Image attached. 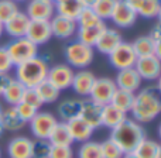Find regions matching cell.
<instances>
[{
	"instance_id": "obj_1",
	"label": "cell",
	"mask_w": 161,
	"mask_h": 158,
	"mask_svg": "<svg viewBox=\"0 0 161 158\" xmlns=\"http://www.w3.org/2000/svg\"><path fill=\"white\" fill-rule=\"evenodd\" d=\"M131 119L140 124L151 123L161 113V97L158 86H150L139 90L134 95V102L131 106Z\"/></svg>"
},
{
	"instance_id": "obj_2",
	"label": "cell",
	"mask_w": 161,
	"mask_h": 158,
	"mask_svg": "<svg viewBox=\"0 0 161 158\" xmlns=\"http://www.w3.org/2000/svg\"><path fill=\"white\" fill-rule=\"evenodd\" d=\"M109 139L116 143L123 153H133L143 139H146V130L143 124L136 120L126 117L117 127H114Z\"/></svg>"
},
{
	"instance_id": "obj_3",
	"label": "cell",
	"mask_w": 161,
	"mask_h": 158,
	"mask_svg": "<svg viewBox=\"0 0 161 158\" xmlns=\"http://www.w3.org/2000/svg\"><path fill=\"white\" fill-rule=\"evenodd\" d=\"M48 62L41 57L25 61L14 67V79L19 80L24 88H36L47 79Z\"/></svg>"
},
{
	"instance_id": "obj_4",
	"label": "cell",
	"mask_w": 161,
	"mask_h": 158,
	"mask_svg": "<svg viewBox=\"0 0 161 158\" xmlns=\"http://www.w3.org/2000/svg\"><path fill=\"white\" fill-rule=\"evenodd\" d=\"M64 57L67 65H69L72 69H86L93 62L95 50L93 47L83 44L79 40H74L69 44H67L64 50Z\"/></svg>"
},
{
	"instance_id": "obj_5",
	"label": "cell",
	"mask_w": 161,
	"mask_h": 158,
	"mask_svg": "<svg viewBox=\"0 0 161 158\" xmlns=\"http://www.w3.org/2000/svg\"><path fill=\"white\" fill-rule=\"evenodd\" d=\"M6 48H7V52L10 55V59L14 67L38 57V47L36 44H33L30 40H27L25 37L13 38Z\"/></svg>"
},
{
	"instance_id": "obj_6",
	"label": "cell",
	"mask_w": 161,
	"mask_h": 158,
	"mask_svg": "<svg viewBox=\"0 0 161 158\" xmlns=\"http://www.w3.org/2000/svg\"><path fill=\"white\" fill-rule=\"evenodd\" d=\"M109 64L116 71L127 69V68H134V64L137 61V55L134 52L131 42L122 41L110 54L108 55Z\"/></svg>"
},
{
	"instance_id": "obj_7",
	"label": "cell",
	"mask_w": 161,
	"mask_h": 158,
	"mask_svg": "<svg viewBox=\"0 0 161 158\" xmlns=\"http://www.w3.org/2000/svg\"><path fill=\"white\" fill-rule=\"evenodd\" d=\"M57 123H58V119L53 113L38 110L36 116L28 122V126H30L31 134L36 139H48Z\"/></svg>"
},
{
	"instance_id": "obj_8",
	"label": "cell",
	"mask_w": 161,
	"mask_h": 158,
	"mask_svg": "<svg viewBox=\"0 0 161 158\" xmlns=\"http://www.w3.org/2000/svg\"><path fill=\"white\" fill-rule=\"evenodd\" d=\"M74 74H75V71H74L69 65L55 64L48 68L47 80L50 83H53L59 90H65V89H69L71 85H72Z\"/></svg>"
},
{
	"instance_id": "obj_9",
	"label": "cell",
	"mask_w": 161,
	"mask_h": 158,
	"mask_svg": "<svg viewBox=\"0 0 161 158\" xmlns=\"http://www.w3.org/2000/svg\"><path fill=\"white\" fill-rule=\"evenodd\" d=\"M116 89V83L112 78H96L93 85H92L91 93H89L88 97L93 102L105 106L108 103H110L112 96H113Z\"/></svg>"
},
{
	"instance_id": "obj_10",
	"label": "cell",
	"mask_w": 161,
	"mask_h": 158,
	"mask_svg": "<svg viewBox=\"0 0 161 158\" xmlns=\"http://www.w3.org/2000/svg\"><path fill=\"white\" fill-rule=\"evenodd\" d=\"M134 69L137 71L142 80L154 82L161 75V59L156 55L137 58L136 64H134Z\"/></svg>"
},
{
	"instance_id": "obj_11",
	"label": "cell",
	"mask_w": 161,
	"mask_h": 158,
	"mask_svg": "<svg viewBox=\"0 0 161 158\" xmlns=\"http://www.w3.org/2000/svg\"><path fill=\"white\" fill-rule=\"evenodd\" d=\"M137 17V11L133 7H130L125 0H117L110 20L119 28H130L136 24Z\"/></svg>"
},
{
	"instance_id": "obj_12",
	"label": "cell",
	"mask_w": 161,
	"mask_h": 158,
	"mask_svg": "<svg viewBox=\"0 0 161 158\" xmlns=\"http://www.w3.org/2000/svg\"><path fill=\"white\" fill-rule=\"evenodd\" d=\"M24 13L30 20L50 21L55 16V2L54 0H28Z\"/></svg>"
},
{
	"instance_id": "obj_13",
	"label": "cell",
	"mask_w": 161,
	"mask_h": 158,
	"mask_svg": "<svg viewBox=\"0 0 161 158\" xmlns=\"http://www.w3.org/2000/svg\"><path fill=\"white\" fill-rule=\"evenodd\" d=\"M25 38L30 40L37 47L47 44L53 38L50 21H45V20H30L27 33H25Z\"/></svg>"
},
{
	"instance_id": "obj_14",
	"label": "cell",
	"mask_w": 161,
	"mask_h": 158,
	"mask_svg": "<svg viewBox=\"0 0 161 158\" xmlns=\"http://www.w3.org/2000/svg\"><path fill=\"white\" fill-rule=\"evenodd\" d=\"M50 25H51V33L53 37L59 40H69L72 38L76 34V21L72 19H68V17L59 16L55 14L53 19L50 20Z\"/></svg>"
},
{
	"instance_id": "obj_15",
	"label": "cell",
	"mask_w": 161,
	"mask_h": 158,
	"mask_svg": "<svg viewBox=\"0 0 161 158\" xmlns=\"http://www.w3.org/2000/svg\"><path fill=\"white\" fill-rule=\"evenodd\" d=\"M122 41H123V37H122V34H120L119 30L106 27V30L100 34L97 41L95 42L93 50H96L97 52L102 54V55L108 57Z\"/></svg>"
},
{
	"instance_id": "obj_16",
	"label": "cell",
	"mask_w": 161,
	"mask_h": 158,
	"mask_svg": "<svg viewBox=\"0 0 161 158\" xmlns=\"http://www.w3.org/2000/svg\"><path fill=\"white\" fill-rule=\"evenodd\" d=\"M116 83L117 89H123V90H129L136 93L140 88H142V78L137 74L134 68H127V69H120L117 71L116 78L113 79Z\"/></svg>"
},
{
	"instance_id": "obj_17",
	"label": "cell",
	"mask_w": 161,
	"mask_h": 158,
	"mask_svg": "<svg viewBox=\"0 0 161 158\" xmlns=\"http://www.w3.org/2000/svg\"><path fill=\"white\" fill-rule=\"evenodd\" d=\"M102 109L103 106L99 103L93 102L88 97L82 102V109H80L79 117L86 122L93 130L99 128L102 126Z\"/></svg>"
},
{
	"instance_id": "obj_18",
	"label": "cell",
	"mask_w": 161,
	"mask_h": 158,
	"mask_svg": "<svg viewBox=\"0 0 161 158\" xmlns=\"http://www.w3.org/2000/svg\"><path fill=\"white\" fill-rule=\"evenodd\" d=\"M28 24H30V19L27 14L24 11H17L11 19H8L3 24V27H4V33L11 38H21L25 37Z\"/></svg>"
},
{
	"instance_id": "obj_19",
	"label": "cell",
	"mask_w": 161,
	"mask_h": 158,
	"mask_svg": "<svg viewBox=\"0 0 161 158\" xmlns=\"http://www.w3.org/2000/svg\"><path fill=\"white\" fill-rule=\"evenodd\" d=\"M33 140L25 136H16L7 144L8 158H33Z\"/></svg>"
},
{
	"instance_id": "obj_20",
	"label": "cell",
	"mask_w": 161,
	"mask_h": 158,
	"mask_svg": "<svg viewBox=\"0 0 161 158\" xmlns=\"http://www.w3.org/2000/svg\"><path fill=\"white\" fill-rule=\"evenodd\" d=\"M95 79V74L89 69H78L75 74H74V79H72V90L75 92L78 96L82 97H88L89 93H91L92 85H93Z\"/></svg>"
},
{
	"instance_id": "obj_21",
	"label": "cell",
	"mask_w": 161,
	"mask_h": 158,
	"mask_svg": "<svg viewBox=\"0 0 161 158\" xmlns=\"http://www.w3.org/2000/svg\"><path fill=\"white\" fill-rule=\"evenodd\" d=\"M131 47H133L137 58L150 55H156L160 58V41H156L151 35H142L136 38L131 42Z\"/></svg>"
},
{
	"instance_id": "obj_22",
	"label": "cell",
	"mask_w": 161,
	"mask_h": 158,
	"mask_svg": "<svg viewBox=\"0 0 161 158\" xmlns=\"http://www.w3.org/2000/svg\"><path fill=\"white\" fill-rule=\"evenodd\" d=\"M106 23L105 21H97L96 24H92V25H86V27H78L76 28V40H79L80 42L86 45H91L93 47L95 42L97 41V38L100 37V34L106 30Z\"/></svg>"
},
{
	"instance_id": "obj_23",
	"label": "cell",
	"mask_w": 161,
	"mask_h": 158,
	"mask_svg": "<svg viewBox=\"0 0 161 158\" xmlns=\"http://www.w3.org/2000/svg\"><path fill=\"white\" fill-rule=\"evenodd\" d=\"M67 126L74 143H85L88 140H91V137L93 136L95 130L86 122H83L80 117H75V119L69 120L67 123Z\"/></svg>"
},
{
	"instance_id": "obj_24",
	"label": "cell",
	"mask_w": 161,
	"mask_h": 158,
	"mask_svg": "<svg viewBox=\"0 0 161 158\" xmlns=\"http://www.w3.org/2000/svg\"><path fill=\"white\" fill-rule=\"evenodd\" d=\"M2 124H3V130L4 131L14 133V131H20L21 128H24L27 123H24V120L17 113L16 106H8V107L3 109Z\"/></svg>"
},
{
	"instance_id": "obj_25",
	"label": "cell",
	"mask_w": 161,
	"mask_h": 158,
	"mask_svg": "<svg viewBox=\"0 0 161 158\" xmlns=\"http://www.w3.org/2000/svg\"><path fill=\"white\" fill-rule=\"evenodd\" d=\"M82 102L80 99H68L64 100L58 105L57 107V113L59 116V122L68 123L69 120L79 117L80 109H82Z\"/></svg>"
},
{
	"instance_id": "obj_26",
	"label": "cell",
	"mask_w": 161,
	"mask_h": 158,
	"mask_svg": "<svg viewBox=\"0 0 161 158\" xmlns=\"http://www.w3.org/2000/svg\"><path fill=\"white\" fill-rule=\"evenodd\" d=\"M126 117H127V113H125V112H122L120 109L114 107L110 103L105 105L102 109V126L106 128H110V130L117 127Z\"/></svg>"
},
{
	"instance_id": "obj_27",
	"label": "cell",
	"mask_w": 161,
	"mask_h": 158,
	"mask_svg": "<svg viewBox=\"0 0 161 158\" xmlns=\"http://www.w3.org/2000/svg\"><path fill=\"white\" fill-rule=\"evenodd\" d=\"M24 86L16 79H11V82L7 85V88L4 89V92L2 93V97L8 106H17L19 103L23 102V96L25 92Z\"/></svg>"
},
{
	"instance_id": "obj_28",
	"label": "cell",
	"mask_w": 161,
	"mask_h": 158,
	"mask_svg": "<svg viewBox=\"0 0 161 158\" xmlns=\"http://www.w3.org/2000/svg\"><path fill=\"white\" fill-rule=\"evenodd\" d=\"M133 153L137 158H161V145L156 140L146 137L139 143Z\"/></svg>"
},
{
	"instance_id": "obj_29",
	"label": "cell",
	"mask_w": 161,
	"mask_h": 158,
	"mask_svg": "<svg viewBox=\"0 0 161 158\" xmlns=\"http://www.w3.org/2000/svg\"><path fill=\"white\" fill-rule=\"evenodd\" d=\"M83 8L80 0H55V14L76 20L78 14Z\"/></svg>"
},
{
	"instance_id": "obj_30",
	"label": "cell",
	"mask_w": 161,
	"mask_h": 158,
	"mask_svg": "<svg viewBox=\"0 0 161 158\" xmlns=\"http://www.w3.org/2000/svg\"><path fill=\"white\" fill-rule=\"evenodd\" d=\"M48 141L51 143V145H72L74 140L68 130L67 123L58 120V123L55 124V127L53 128L50 137H48Z\"/></svg>"
},
{
	"instance_id": "obj_31",
	"label": "cell",
	"mask_w": 161,
	"mask_h": 158,
	"mask_svg": "<svg viewBox=\"0 0 161 158\" xmlns=\"http://www.w3.org/2000/svg\"><path fill=\"white\" fill-rule=\"evenodd\" d=\"M134 95L136 93H133V92L123 90V89H116L113 96H112L110 105L120 109V110L125 112V113H130L131 106H133V102H134Z\"/></svg>"
},
{
	"instance_id": "obj_32",
	"label": "cell",
	"mask_w": 161,
	"mask_h": 158,
	"mask_svg": "<svg viewBox=\"0 0 161 158\" xmlns=\"http://www.w3.org/2000/svg\"><path fill=\"white\" fill-rule=\"evenodd\" d=\"M37 90V93H38L40 99H41L42 105H45V103H54L57 102V100L59 99V95H61V90L59 89H57L55 86L53 85V83H50L47 79L42 80L41 83H40L38 86H36L34 88Z\"/></svg>"
},
{
	"instance_id": "obj_33",
	"label": "cell",
	"mask_w": 161,
	"mask_h": 158,
	"mask_svg": "<svg viewBox=\"0 0 161 158\" xmlns=\"http://www.w3.org/2000/svg\"><path fill=\"white\" fill-rule=\"evenodd\" d=\"M116 2L117 0H96L91 8L96 14L97 19L102 20V21H106V20H110V16L113 13Z\"/></svg>"
},
{
	"instance_id": "obj_34",
	"label": "cell",
	"mask_w": 161,
	"mask_h": 158,
	"mask_svg": "<svg viewBox=\"0 0 161 158\" xmlns=\"http://www.w3.org/2000/svg\"><path fill=\"white\" fill-rule=\"evenodd\" d=\"M161 14V0H144L140 8L137 10V16L143 19H157Z\"/></svg>"
},
{
	"instance_id": "obj_35",
	"label": "cell",
	"mask_w": 161,
	"mask_h": 158,
	"mask_svg": "<svg viewBox=\"0 0 161 158\" xmlns=\"http://www.w3.org/2000/svg\"><path fill=\"white\" fill-rule=\"evenodd\" d=\"M78 158H102L100 153V143L88 140L85 143H80V147L76 153Z\"/></svg>"
},
{
	"instance_id": "obj_36",
	"label": "cell",
	"mask_w": 161,
	"mask_h": 158,
	"mask_svg": "<svg viewBox=\"0 0 161 158\" xmlns=\"http://www.w3.org/2000/svg\"><path fill=\"white\" fill-rule=\"evenodd\" d=\"M51 150V143L48 139H34L33 140V158H48Z\"/></svg>"
},
{
	"instance_id": "obj_37",
	"label": "cell",
	"mask_w": 161,
	"mask_h": 158,
	"mask_svg": "<svg viewBox=\"0 0 161 158\" xmlns=\"http://www.w3.org/2000/svg\"><path fill=\"white\" fill-rule=\"evenodd\" d=\"M100 153H102V158H122L125 154L120 150L119 145L112 141L110 139L100 143Z\"/></svg>"
},
{
	"instance_id": "obj_38",
	"label": "cell",
	"mask_w": 161,
	"mask_h": 158,
	"mask_svg": "<svg viewBox=\"0 0 161 158\" xmlns=\"http://www.w3.org/2000/svg\"><path fill=\"white\" fill-rule=\"evenodd\" d=\"M19 10V6L13 0H0V21L4 24L8 19L14 16Z\"/></svg>"
},
{
	"instance_id": "obj_39",
	"label": "cell",
	"mask_w": 161,
	"mask_h": 158,
	"mask_svg": "<svg viewBox=\"0 0 161 158\" xmlns=\"http://www.w3.org/2000/svg\"><path fill=\"white\" fill-rule=\"evenodd\" d=\"M76 25L78 27H86V25H92V24H96L97 21H100L99 19L96 17V14L93 13L91 7H83L80 10V13L76 17Z\"/></svg>"
},
{
	"instance_id": "obj_40",
	"label": "cell",
	"mask_w": 161,
	"mask_h": 158,
	"mask_svg": "<svg viewBox=\"0 0 161 158\" xmlns=\"http://www.w3.org/2000/svg\"><path fill=\"white\" fill-rule=\"evenodd\" d=\"M16 110H17V113L20 114V117L24 120V123H27L28 124V122H30V120L37 114L38 109H36L34 106L28 105V103H25V102H21V103H19V105L16 106Z\"/></svg>"
},
{
	"instance_id": "obj_41",
	"label": "cell",
	"mask_w": 161,
	"mask_h": 158,
	"mask_svg": "<svg viewBox=\"0 0 161 158\" xmlns=\"http://www.w3.org/2000/svg\"><path fill=\"white\" fill-rule=\"evenodd\" d=\"M48 158H74V150L71 145H51Z\"/></svg>"
},
{
	"instance_id": "obj_42",
	"label": "cell",
	"mask_w": 161,
	"mask_h": 158,
	"mask_svg": "<svg viewBox=\"0 0 161 158\" xmlns=\"http://www.w3.org/2000/svg\"><path fill=\"white\" fill-rule=\"evenodd\" d=\"M23 102H25V103H28V105L34 106V107L38 109V110L41 109V106H42L41 99H40L38 93H37V90L34 88H27V89H25L24 96H23Z\"/></svg>"
},
{
	"instance_id": "obj_43",
	"label": "cell",
	"mask_w": 161,
	"mask_h": 158,
	"mask_svg": "<svg viewBox=\"0 0 161 158\" xmlns=\"http://www.w3.org/2000/svg\"><path fill=\"white\" fill-rule=\"evenodd\" d=\"M14 68L6 47H0V74H8Z\"/></svg>"
},
{
	"instance_id": "obj_44",
	"label": "cell",
	"mask_w": 161,
	"mask_h": 158,
	"mask_svg": "<svg viewBox=\"0 0 161 158\" xmlns=\"http://www.w3.org/2000/svg\"><path fill=\"white\" fill-rule=\"evenodd\" d=\"M11 76L8 75V74H0V96H2V93L4 92V89L7 88V85L11 82Z\"/></svg>"
},
{
	"instance_id": "obj_45",
	"label": "cell",
	"mask_w": 161,
	"mask_h": 158,
	"mask_svg": "<svg viewBox=\"0 0 161 158\" xmlns=\"http://www.w3.org/2000/svg\"><path fill=\"white\" fill-rule=\"evenodd\" d=\"M125 2L127 3V4L130 6V7H133L134 10L137 11V10L140 8V6L143 4V2H144V0H125Z\"/></svg>"
},
{
	"instance_id": "obj_46",
	"label": "cell",
	"mask_w": 161,
	"mask_h": 158,
	"mask_svg": "<svg viewBox=\"0 0 161 158\" xmlns=\"http://www.w3.org/2000/svg\"><path fill=\"white\" fill-rule=\"evenodd\" d=\"M160 34H161V33H160V25H158V24H156V27H154L153 30H151V33L148 34V35H151L154 40H156V41H161Z\"/></svg>"
},
{
	"instance_id": "obj_47",
	"label": "cell",
	"mask_w": 161,
	"mask_h": 158,
	"mask_svg": "<svg viewBox=\"0 0 161 158\" xmlns=\"http://www.w3.org/2000/svg\"><path fill=\"white\" fill-rule=\"evenodd\" d=\"M80 2H82L83 7H92V6L95 4V2H96V0H80Z\"/></svg>"
},
{
	"instance_id": "obj_48",
	"label": "cell",
	"mask_w": 161,
	"mask_h": 158,
	"mask_svg": "<svg viewBox=\"0 0 161 158\" xmlns=\"http://www.w3.org/2000/svg\"><path fill=\"white\" fill-rule=\"evenodd\" d=\"M2 114H3V106L0 105V136H2L3 131H4L3 130V124H2Z\"/></svg>"
},
{
	"instance_id": "obj_49",
	"label": "cell",
	"mask_w": 161,
	"mask_h": 158,
	"mask_svg": "<svg viewBox=\"0 0 161 158\" xmlns=\"http://www.w3.org/2000/svg\"><path fill=\"white\" fill-rule=\"evenodd\" d=\"M122 158H137V157L134 155V153H125Z\"/></svg>"
},
{
	"instance_id": "obj_50",
	"label": "cell",
	"mask_w": 161,
	"mask_h": 158,
	"mask_svg": "<svg viewBox=\"0 0 161 158\" xmlns=\"http://www.w3.org/2000/svg\"><path fill=\"white\" fill-rule=\"evenodd\" d=\"M3 33H4V27H3V23L0 21V37L3 35Z\"/></svg>"
},
{
	"instance_id": "obj_51",
	"label": "cell",
	"mask_w": 161,
	"mask_h": 158,
	"mask_svg": "<svg viewBox=\"0 0 161 158\" xmlns=\"http://www.w3.org/2000/svg\"><path fill=\"white\" fill-rule=\"evenodd\" d=\"M13 2H16V3H17V2H25V0H13ZM27 2H28V0H27Z\"/></svg>"
},
{
	"instance_id": "obj_52",
	"label": "cell",
	"mask_w": 161,
	"mask_h": 158,
	"mask_svg": "<svg viewBox=\"0 0 161 158\" xmlns=\"http://www.w3.org/2000/svg\"><path fill=\"white\" fill-rule=\"evenodd\" d=\"M0 158H2V150H0Z\"/></svg>"
},
{
	"instance_id": "obj_53",
	"label": "cell",
	"mask_w": 161,
	"mask_h": 158,
	"mask_svg": "<svg viewBox=\"0 0 161 158\" xmlns=\"http://www.w3.org/2000/svg\"><path fill=\"white\" fill-rule=\"evenodd\" d=\"M54 2H55V0H54Z\"/></svg>"
}]
</instances>
